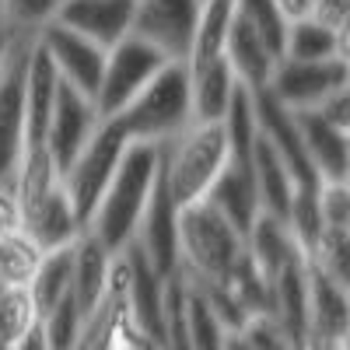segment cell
<instances>
[{
	"instance_id": "1",
	"label": "cell",
	"mask_w": 350,
	"mask_h": 350,
	"mask_svg": "<svg viewBox=\"0 0 350 350\" xmlns=\"http://www.w3.org/2000/svg\"><path fill=\"white\" fill-rule=\"evenodd\" d=\"M158 168H161V144H130L120 158V165H116L109 186L102 189L84 228L112 256L123 252L133 242V231L140 224L144 207H148Z\"/></svg>"
},
{
	"instance_id": "2",
	"label": "cell",
	"mask_w": 350,
	"mask_h": 350,
	"mask_svg": "<svg viewBox=\"0 0 350 350\" xmlns=\"http://www.w3.org/2000/svg\"><path fill=\"white\" fill-rule=\"evenodd\" d=\"M231 161V144L221 120H189L161 144V183L175 207L203 200Z\"/></svg>"
},
{
	"instance_id": "3",
	"label": "cell",
	"mask_w": 350,
	"mask_h": 350,
	"mask_svg": "<svg viewBox=\"0 0 350 350\" xmlns=\"http://www.w3.org/2000/svg\"><path fill=\"white\" fill-rule=\"evenodd\" d=\"M245 252V235L211 200L179 207V273L196 287L221 284Z\"/></svg>"
},
{
	"instance_id": "4",
	"label": "cell",
	"mask_w": 350,
	"mask_h": 350,
	"mask_svg": "<svg viewBox=\"0 0 350 350\" xmlns=\"http://www.w3.org/2000/svg\"><path fill=\"white\" fill-rule=\"evenodd\" d=\"M123 126L130 144H165L189 120V77L183 60H168L140 92L120 109L105 116Z\"/></svg>"
},
{
	"instance_id": "5",
	"label": "cell",
	"mask_w": 350,
	"mask_h": 350,
	"mask_svg": "<svg viewBox=\"0 0 350 350\" xmlns=\"http://www.w3.org/2000/svg\"><path fill=\"white\" fill-rule=\"evenodd\" d=\"M126 148H130V137L123 133V126L116 120H98L95 133L84 140V148L60 172V183H64V189L74 203L81 224H88V217H92L95 203H98L102 189L109 186L112 172H116V165H120Z\"/></svg>"
},
{
	"instance_id": "6",
	"label": "cell",
	"mask_w": 350,
	"mask_h": 350,
	"mask_svg": "<svg viewBox=\"0 0 350 350\" xmlns=\"http://www.w3.org/2000/svg\"><path fill=\"white\" fill-rule=\"evenodd\" d=\"M165 64H168V56L158 46H151L148 39H140L137 32H126L120 42H112L105 49L102 81L95 92V109L102 120L112 112H120Z\"/></svg>"
},
{
	"instance_id": "7",
	"label": "cell",
	"mask_w": 350,
	"mask_h": 350,
	"mask_svg": "<svg viewBox=\"0 0 350 350\" xmlns=\"http://www.w3.org/2000/svg\"><path fill=\"white\" fill-rule=\"evenodd\" d=\"M340 88H350V60H287L280 56L270 77V95L291 112L319 109Z\"/></svg>"
},
{
	"instance_id": "8",
	"label": "cell",
	"mask_w": 350,
	"mask_h": 350,
	"mask_svg": "<svg viewBox=\"0 0 350 350\" xmlns=\"http://www.w3.org/2000/svg\"><path fill=\"white\" fill-rule=\"evenodd\" d=\"M36 36L21 32L4 70H0V183H14L18 154H21V126H25V77L28 53Z\"/></svg>"
},
{
	"instance_id": "9",
	"label": "cell",
	"mask_w": 350,
	"mask_h": 350,
	"mask_svg": "<svg viewBox=\"0 0 350 350\" xmlns=\"http://www.w3.org/2000/svg\"><path fill=\"white\" fill-rule=\"evenodd\" d=\"M98 120L102 116L95 109V98L56 77L49 123H46V148H49V158H53L56 172H64L70 165V158L84 148V140L95 133Z\"/></svg>"
},
{
	"instance_id": "10",
	"label": "cell",
	"mask_w": 350,
	"mask_h": 350,
	"mask_svg": "<svg viewBox=\"0 0 350 350\" xmlns=\"http://www.w3.org/2000/svg\"><path fill=\"white\" fill-rule=\"evenodd\" d=\"M203 0H133L130 32L158 46L168 60H183L196 32Z\"/></svg>"
},
{
	"instance_id": "11",
	"label": "cell",
	"mask_w": 350,
	"mask_h": 350,
	"mask_svg": "<svg viewBox=\"0 0 350 350\" xmlns=\"http://www.w3.org/2000/svg\"><path fill=\"white\" fill-rule=\"evenodd\" d=\"M36 42L42 46V53L49 56V64L56 70V77L74 84L77 92L92 95L98 92V81H102V64H105V49L92 39H84L77 32H70L67 25L60 21H49L36 32Z\"/></svg>"
},
{
	"instance_id": "12",
	"label": "cell",
	"mask_w": 350,
	"mask_h": 350,
	"mask_svg": "<svg viewBox=\"0 0 350 350\" xmlns=\"http://www.w3.org/2000/svg\"><path fill=\"white\" fill-rule=\"evenodd\" d=\"M133 245L151 262V270L161 273L165 280L179 270V207H175V200L161 183V168L148 196V207L140 214V224L133 231Z\"/></svg>"
},
{
	"instance_id": "13",
	"label": "cell",
	"mask_w": 350,
	"mask_h": 350,
	"mask_svg": "<svg viewBox=\"0 0 350 350\" xmlns=\"http://www.w3.org/2000/svg\"><path fill=\"white\" fill-rule=\"evenodd\" d=\"M308 350H333L347 347L350 336V305L347 284L315 270L308 262Z\"/></svg>"
},
{
	"instance_id": "14",
	"label": "cell",
	"mask_w": 350,
	"mask_h": 350,
	"mask_svg": "<svg viewBox=\"0 0 350 350\" xmlns=\"http://www.w3.org/2000/svg\"><path fill=\"white\" fill-rule=\"evenodd\" d=\"M53 21H60L70 32L109 49L112 42H120L130 32L133 0H64V4L56 8Z\"/></svg>"
},
{
	"instance_id": "15",
	"label": "cell",
	"mask_w": 350,
	"mask_h": 350,
	"mask_svg": "<svg viewBox=\"0 0 350 350\" xmlns=\"http://www.w3.org/2000/svg\"><path fill=\"white\" fill-rule=\"evenodd\" d=\"M298 116V130H301V144H305V154L319 175V183H347V172H350V130L329 123L326 116H319L315 109L295 112Z\"/></svg>"
},
{
	"instance_id": "16",
	"label": "cell",
	"mask_w": 350,
	"mask_h": 350,
	"mask_svg": "<svg viewBox=\"0 0 350 350\" xmlns=\"http://www.w3.org/2000/svg\"><path fill=\"white\" fill-rule=\"evenodd\" d=\"M21 228L39 242V249H60L70 245L77 239V231L84 228L74 203L64 189V183H56L53 189H46L39 200H32L28 207H21Z\"/></svg>"
},
{
	"instance_id": "17",
	"label": "cell",
	"mask_w": 350,
	"mask_h": 350,
	"mask_svg": "<svg viewBox=\"0 0 350 350\" xmlns=\"http://www.w3.org/2000/svg\"><path fill=\"white\" fill-rule=\"evenodd\" d=\"M224 56H228V64H231V70H235V77L245 92L270 88L273 67L280 60V56L235 14V4H231V21H228V32H224Z\"/></svg>"
},
{
	"instance_id": "18",
	"label": "cell",
	"mask_w": 350,
	"mask_h": 350,
	"mask_svg": "<svg viewBox=\"0 0 350 350\" xmlns=\"http://www.w3.org/2000/svg\"><path fill=\"white\" fill-rule=\"evenodd\" d=\"M249 172H252V183H256V196H259V214H273V217L284 221L298 183H295V175H291V168L284 165V158L259 137V130H256L252 151H249Z\"/></svg>"
},
{
	"instance_id": "19",
	"label": "cell",
	"mask_w": 350,
	"mask_h": 350,
	"mask_svg": "<svg viewBox=\"0 0 350 350\" xmlns=\"http://www.w3.org/2000/svg\"><path fill=\"white\" fill-rule=\"evenodd\" d=\"M74 273H70V291H74V301L81 308V315L88 319L102 295H105V284H109V270H112V252L92 235L88 228L77 231L74 239Z\"/></svg>"
},
{
	"instance_id": "20",
	"label": "cell",
	"mask_w": 350,
	"mask_h": 350,
	"mask_svg": "<svg viewBox=\"0 0 350 350\" xmlns=\"http://www.w3.org/2000/svg\"><path fill=\"white\" fill-rule=\"evenodd\" d=\"M203 200H211L214 207L245 235V231L252 228V221L259 217V196H256V183H252L249 161H235V158H231L228 168L217 175V183L211 186V193Z\"/></svg>"
},
{
	"instance_id": "21",
	"label": "cell",
	"mask_w": 350,
	"mask_h": 350,
	"mask_svg": "<svg viewBox=\"0 0 350 350\" xmlns=\"http://www.w3.org/2000/svg\"><path fill=\"white\" fill-rule=\"evenodd\" d=\"M189 77V112L193 120H221L231 95L239 88V77L231 70L228 56H217L211 64L186 67Z\"/></svg>"
},
{
	"instance_id": "22",
	"label": "cell",
	"mask_w": 350,
	"mask_h": 350,
	"mask_svg": "<svg viewBox=\"0 0 350 350\" xmlns=\"http://www.w3.org/2000/svg\"><path fill=\"white\" fill-rule=\"evenodd\" d=\"M347 32H333V28L319 25L315 18L291 21L287 39H284V56L287 60H350Z\"/></svg>"
},
{
	"instance_id": "23",
	"label": "cell",
	"mask_w": 350,
	"mask_h": 350,
	"mask_svg": "<svg viewBox=\"0 0 350 350\" xmlns=\"http://www.w3.org/2000/svg\"><path fill=\"white\" fill-rule=\"evenodd\" d=\"M74 245V242H70ZM60 245V249H46L39 259V270L28 280V295H32V305L39 312V319L70 295V273H74V249Z\"/></svg>"
},
{
	"instance_id": "24",
	"label": "cell",
	"mask_w": 350,
	"mask_h": 350,
	"mask_svg": "<svg viewBox=\"0 0 350 350\" xmlns=\"http://www.w3.org/2000/svg\"><path fill=\"white\" fill-rule=\"evenodd\" d=\"M39 259H42V249L25 228L4 235L0 239V284L28 287L32 273L39 270Z\"/></svg>"
},
{
	"instance_id": "25",
	"label": "cell",
	"mask_w": 350,
	"mask_h": 350,
	"mask_svg": "<svg viewBox=\"0 0 350 350\" xmlns=\"http://www.w3.org/2000/svg\"><path fill=\"white\" fill-rule=\"evenodd\" d=\"M39 326V312L28 287L0 284V347H14L28 329Z\"/></svg>"
},
{
	"instance_id": "26",
	"label": "cell",
	"mask_w": 350,
	"mask_h": 350,
	"mask_svg": "<svg viewBox=\"0 0 350 350\" xmlns=\"http://www.w3.org/2000/svg\"><path fill=\"white\" fill-rule=\"evenodd\" d=\"M235 14H239L277 56H284L287 18L280 14V8L273 4V0H235Z\"/></svg>"
},
{
	"instance_id": "27",
	"label": "cell",
	"mask_w": 350,
	"mask_h": 350,
	"mask_svg": "<svg viewBox=\"0 0 350 350\" xmlns=\"http://www.w3.org/2000/svg\"><path fill=\"white\" fill-rule=\"evenodd\" d=\"M64 0H0V14L11 21L14 32H28L36 36L42 25H49L56 18V8Z\"/></svg>"
},
{
	"instance_id": "28",
	"label": "cell",
	"mask_w": 350,
	"mask_h": 350,
	"mask_svg": "<svg viewBox=\"0 0 350 350\" xmlns=\"http://www.w3.org/2000/svg\"><path fill=\"white\" fill-rule=\"evenodd\" d=\"M242 340L249 343V350H301L295 340H291L270 315H256L252 323H245Z\"/></svg>"
},
{
	"instance_id": "29",
	"label": "cell",
	"mask_w": 350,
	"mask_h": 350,
	"mask_svg": "<svg viewBox=\"0 0 350 350\" xmlns=\"http://www.w3.org/2000/svg\"><path fill=\"white\" fill-rule=\"evenodd\" d=\"M312 18L319 25L333 28V32H347L350 28V0H312Z\"/></svg>"
},
{
	"instance_id": "30",
	"label": "cell",
	"mask_w": 350,
	"mask_h": 350,
	"mask_svg": "<svg viewBox=\"0 0 350 350\" xmlns=\"http://www.w3.org/2000/svg\"><path fill=\"white\" fill-rule=\"evenodd\" d=\"M21 228V200L14 183H0V239Z\"/></svg>"
},
{
	"instance_id": "31",
	"label": "cell",
	"mask_w": 350,
	"mask_h": 350,
	"mask_svg": "<svg viewBox=\"0 0 350 350\" xmlns=\"http://www.w3.org/2000/svg\"><path fill=\"white\" fill-rule=\"evenodd\" d=\"M273 4L280 8V14L291 21H301V18H312V0H273Z\"/></svg>"
},
{
	"instance_id": "32",
	"label": "cell",
	"mask_w": 350,
	"mask_h": 350,
	"mask_svg": "<svg viewBox=\"0 0 350 350\" xmlns=\"http://www.w3.org/2000/svg\"><path fill=\"white\" fill-rule=\"evenodd\" d=\"M18 36H21V32H14L11 21H8L4 14H0V70H4L8 56H11V49H14V42H18Z\"/></svg>"
},
{
	"instance_id": "33",
	"label": "cell",
	"mask_w": 350,
	"mask_h": 350,
	"mask_svg": "<svg viewBox=\"0 0 350 350\" xmlns=\"http://www.w3.org/2000/svg\"><path fill=\"white\" fill-rule=\"evenodd\" d=\"M11 350H49V343H46V336H42V326H36V329H28Z\"/></svg>"
},
{
	"instance_id": "34",
	"label": "cell",
	"mask_w": 350,
	"mask_h": 350,
	"mask_svg": "<svg viewBox=\"0 0 350 350\" xmlns=\"http://www.w3.org/2000/svg\"><path fill=\"white\" fill-rule=\"evenodd\" d=\"M0 350H11V347H0Z\"/></svg>"
}]
</instances>
